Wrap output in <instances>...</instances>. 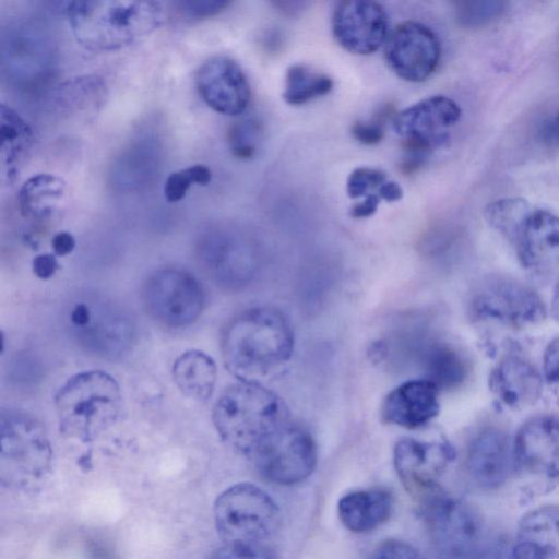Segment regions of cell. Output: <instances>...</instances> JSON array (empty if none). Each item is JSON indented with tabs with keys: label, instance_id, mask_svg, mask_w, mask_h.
<instances>
[{
	"label": "cell",
	"instance_id": "obj_1",
	"mask_svg": "<svg viewBox=\"0 0 559 559\" xmlns=\"http://www.w3.org/2000/svg\"><path fill=\"white\" fill-rule=\"evenodd\" d=\"M294 350V333L285 316L267 307L234 318L222 338L226 368L240 382L262 384L280 371Z\"/></svg>",
	"mask_w": 559,
	"mask_h": 559
},
{
	"label": "cell",
	"instance_id": "obj_2",
	"mask_svg": "<svg viewBox=\"0 0 559 559\" xmlns=\"http://www.w3.org/2000/svg\"><path fill=\"white\" fill-rule=\"evenodd\" d=\"M64 10L76 40L93 51L130 46L163 22V7L156 1H72Z\"/></svg>",
	"mask_w": 559,
	"mask_h": 559
},
{
	"label": "cell",
	"instance_id": "obj_3",
	"mask_svg": "<svg viewBox=\"0 0 559 559\" xmlns=\"http://www.w3.org/2000/svg\"><path fill=\"white\" fill-rule=\"evenodd\" d=\"M288 421L282 399L257 383L229 386L213 409V423L223 441L249 457Z\"/></svg>",
	"mask_w": 559,
	"mask_h": 559
},
{
	"label": "cell",
	"instance_id": "obj_4",
	"mask_svg": "<svg viewBox=\"0 0 559 559\" xmlns=\"http://www.w3.org/2000/svg\"><path fill=\"white\" fill-rule=\"evenodd\" d=\"M55 406L60 430L84 441L118 417L121 393L117 381L100 370L78 373L59 389Z\"/></svg>",
	"mask_w": 559,
	"mask_h": 559
},
{
	"label": "cell",
	"instance_id": "obj_5",
	"mask_svg": "<svg viewBox=\"0 0 559 559\" xmlns=\"http://www.w3.org/2000/svg\"><path fill=\"white\" fill-rule=\"evenodd\" d=\"M214 522L227 545H263L281 524V511L273 498L250 483L225 489L215 500Z\"/></svg>",
	"mask_w": 559,
	"mask_h": 559
},
{
	"label": "cell",
	"instance_id": "obj_6",
	"mask_svg": "<svg viewBox=\"0 0 559 559\" xmlns=\"http://www.w3.org/2000/svg\"><path fill=\"white\" fill-rule=\"evenodd\" d=\"M423 501V516L438 559H467L480 540L483 524L467 502L436 490Z\"/></svg>",
	"mask_w": 559,
	"mask_h": 559
},
{
	"label": "cell",
	"instance_id": "obj_7",
	"mask_svg": "<svg viewBox=\"0 0 559 559\" xmlns=\"http://www.w3.org/2000/svg\"><path fill=\"white\" fill-rule=\"evenodd\" d=\"M0 431L2 475L9 473L14 481L41 477L51 461L44 426L24 412L2 409Z\"/></svg>",
	"mask_w": 559,
	"mask_h": 559
},
{
	"label": "cell",
	"instance_id": "obj_8",
	"mask_svg": "<svg viewBox=\"0 0 559 559\" xmlns=\"http://www.w3.org/2000/svg\"><path fill=\"white\" fill-rule=\"evenodd\" d=\"M459 104L444 95L427 97L393 116L392 126L411 155L424 157L443 146L459 122Z\"/></svg>",
	"mask_w": 559,
	"mask_h": 559
},
{
	"label": "cell",
	"instance_id": "obj_9",
	"mask_svg": "<svg viewBox=\"0 0 559 559\" xmlns=\"http://www.w3.org/2000/svg\"><path fill=\"white\" fill-rule=\"evenodd\" d=\"M251 459L269 481L292 486L312 474L317 465V447L307 430L288 421Z\"/></svg>",
	"mask_w": 559,
	"mask_h": 559
},
{
	"label": "cell",
	"instance_id": "obj_10",
	"mask_svg": "<svg viewBox=\"0 0 559 559\" xmlns=\"http://www.w3.org/2000/svg\"><path fill=\"white\" fill-rule=\"evenodd\" d=\"M474 316L512 329H524L542 322L546 308L530 287L510 278H491L475 294Z\"/></svg>",
	"mask_w": 559,
	"mask_h": 559
},
{
	"label": "cell",
	"instance_id": "obj_11",
	"mask_svg": "<svg viewBox=\"0 0 559 559\" xmlns=\"http://www.w3.org/2000/svg\"><path fill=\"white\" fill-rule=\"evenodd\" d=\"M150 313L170 328H182L193 323L203 309V292L198 281L189 273L165 269L154 273L144 289Z\"/></svg>",
	"mask_w": 559,
	"mask_h": 559
},
{
	"label": "cell",
	"instance_id": "obj_12",
	"mask_svg": "<svg viewBox=\"0 0 559 559\" xmlns=\"http://www.w3.org/2000/svg\"><path fill=\"white\" fill-rule=\"evenodd\" d=\"M384 57L389 68L402 80L424 82L436 71L441 46L435 32L419 22L406 21L388 35Z\"/></svg>",
	"mask_w": 559,
	"mask_h": 559
},
{
	"label": "cell",
	"instance_id": "obj_13",
	"mask_svg": "<svg viewBox=\"0 0 559 559\" xmlns=\"http://www.w3.org/2000/svg\"><path fill=\"white\" fill-rule=\"evenodd\" d=\"M454 459V448L444 440L403 438L395 444L393 454L394 467L402 485L420 500L438 489V480Z\"/></svg>",
	"mask_w": 559,
	"mask_h": 559
},
{
	"label": "cell",
	"instance_id": "obj_14",
	"mask_svg": "<svg viewBox=\"0 0 559 559\" xmlns=\"http://www.w3.org/2000/svg\"><path fill=\"white\" fill-rule=\"evenodd\" d=\"M198 259L209 276L227 288L247 285L257 272L251 247L227 230L215 229L203 235L198 245Z\"/></svg>",
	"mask_w": 559,
	"mask_h": 559
},
{
	"label": "cell",
	"instance_id": "obj_15",
	"mask_svg": "<svg viewBox=\"0 0 559 559\" xmlns=\"http://www.w3.org/2000/svg\"><path fill=\"white\" fill-rule=\"evenodd\" d=\"M385 10L374 1L340 2L333 12L332 29L337 44L355 55L377 51L388 38Z\"/></svg>",
	"mask_w": 559,
	"mask_h": 559
},
{
	"label": "cell",
	"instance_id": "obj_16",
	"mask_svg": "<svg viewBox=\"0 0 559 559\" xmlns=\"http://www.w3.org/2000/svg\"><path fill=\"white\" fill-rule=\"evenodd\" d=\"M197 90L214 111L226 116L242 114L251 97L241 67L225 56H215L201 64L195 74Z\"/></svg>",
	"mask_w": 559,
	"mask_h": 559
},
{
	"label": "cell",
	"instance_id": "obj_17",
	"mask_svg": "<svg viewBox=\"0 0 559 559\" xmlns=\"http://www.w3.org/2000/svg\"><path fill=\"white\" fill-rule=\"evenodd\" d=\"M515 467L547 480L559 479V419L536 416L521 426L513 439Z\"/></svg>",
	"mask_w": 559,
	"mask_h": 559
},
{
	"label": "cell",
	"instance_id": "obj_18",
	"mask_svg": "<svg viewBox=\"0 0 559 559\" xmlns=\"http://www.w3.org/2000/svg\"><path fill=\"white\" fill-rule=\"evenodd\" d=\"M90 318L73 329L79 343L88 352L106 358L124 354L134 338L131 318L117 306L106 301H88Z\"/></svg>",
	"mask_w": 559,
	"mask_h": 559
},
{
	"label": "cell",
	"instance_id": "obj_19",
	"mask_svg": "<svg viewBox=\"0 0 559 559\" xmlns=\"http://www.w3.org/2000/svg\"><path fill=\"white\" fill-rule=\"evenodd\" d=\"M512 240L525 269L544 273L559 265V216L554 213L533 206Z\"/></svg>",
	"mask_w": 559,
	"mask_h": 559
},
{
	"label": "cell",
	"instance_id": "obj_20",
	"mask_svg": "<svg viewBox=\"0 0 559 559\" xmlns=\"http://www.w3.org/2000/svg\"><path fill=\"white\" fill-rule=\"evenodd\" d=\"M466 465L472 479L479 487H501L516 468L513 441L499 429L483 430L468 445Z\"/></svg>",
	"mask_w": 559,
	"mask_h": 559
},
{
	"label": "cell",
	"instance_id": "obj_21",
	"mask_svg": "<svg viewBox=\"0 0 559 559\" xmlns=\"http://www.w3.org/2000/svg\"><path fill=\"white\" fill-rule=\"evenodd\" d=\"M493 395L511 409L532 406L540 397L543 382L538 370L519 355L502 357L489 376Z\"/></svg>",
	"mask_w": 559,
	"mask_h": 559
},
{
	"label": "cell",
	"instance_id": "obj_22",
	"mask_svg": "<svg viewBox=\"0 0 559 559\" xmlns=\"http://www.w3.org/2000/svg\"><path fill=\"white\" fill-rule=\"evenodd\" d=\"M438 392L439 389L427 379L406 381L388 394L382 416L403 428L424 427L439 413Z\"/></svg>",
	"mask_w": 559,
	"mask_h": 559
},
{
	"label": "cell",
	"instance_id": "obj_23",
	"mask_svg": "<svg viewBox=\"0 0 559 559\" xmlns=\"http://www.w3.org/2000/svg\"><path fill=\"white\" fill-rule=\"evenodd\" d=\"M512 550L515 559H559V504H544L523 514Z\"/></svg>",
	"mask_w": 559,
	"mask_h": 559
},
{
	"label": "cell",
	"instance_id": "obj_24",
	"mask_svg": "<svg viewBox=\"0 0 559 559\" xmlns=\"http://www.w3.org/2000/svg\"><path fill=\"white\" fill-rule=\"evenodd\" d=\"M393 504V496L386 489L355 490L338 500L337 513L348 531L361 534L385 523L392 514Z\"/></svg>",
	"mask_w": 559,
	"mask_h": 559
},
{
	"label": "cell",
	"instance_id": "obj_25",
	"mask_svg": "<svg viewBox=\"0 0 559 559\" xmlns=\"http://www.w3.org/2000/svg\"><path fill=\"white\" fill-rule=\"evenodd\" d=\"M216 366L203 352L188 350L174 362L173 377L180 391L197 401L207 400L215 386Z\"/></svg>",
	"mask_w": 559,
	"mask_h": 559
},
{
	"label": "cell",
	"instance_id": "obj_26",
	"mask_svg": "<svg viewBox=\"0 0 559 559\" xmlns=\"http://www.w3.org/2000/svg\"><path fill=\"white\" fill-rule=\"evenodd\" d=\"M0 140L2 174L13 180L33 144V132L12 108L1 105Z\"/></svg>",
	"mask_w": 559,
	"mask_h": 559
},
{
	"label": "cell",
	"instance_id": "obj_27",
	"mask_svg": "<svg viewBox=\"0 0 559 559\" xmlns=\"http://www.w3.org/2000/svg\"><path fill=\"white\" fill-rule=\"evenodd\" d=\"M66 192V182L56 175L38 174L22 186L19 204L24 216L44 218L49 216L61 203Z\"/></svg>",
	"mask_w": 559,
	"mask_h": 559
},
{
	"label": "cell",
	"instance_id": "obj_28",
	"mask_svg": "<svg viewBox=\"0 0 559 559\" xmlns=\"http://www.w3.org/2000/svg\"><path fill=\"white\" fill-rule=\"evenodd\" d=\"M332 88L333 81L329 75L297 63L287 69L283 98L287 104L298 106L329 94Z\"/></svg>",
	"mask_w": 559,
	"mask_h": 559
},
{
	"label": "cell",
	"instance_id": "obj_29",
	"mask_svg": "<svg viewBox=\"0 0 559 559\" xmlns=\"http://www.w3.org/2000/svg\"><path fill=\"white\" fill-rule=\"evenodd\" d=\"M424 369L427 380L438 389L453 388L460 384L466 374L461 355L450 345L431 344L424 353Z\"/></svg>",
	"mask_w": 559,
	"mask_h": 559
},
{
	"label": "cell",
	"instance_id": "obj_30",
	"mask_svg": "<svg viewBox=\"0 0 559 559\" xmlns=\"http://www.w3.org/2000/svg\"><path fill=\"white\" fill-rule=\"evenodd\" d=\"M532 207V204L524 199L503 198L486 206L485 217L491 227L512 240L518 227Z\"/></svg>",
	"mask_w": 559,
	"mask_h": 559
},
{
	"label": "cell",
	"instance_id": "obj_31",
	"mask_svg": "<svg viewBox=\"0 0 559 559\" xmlns=\"http://www.w3.org/2000/svg\"><path fill=\"white\" fill-rule=\"evenodd\" d=\"M261 126L254 119L241 120L235 123L228 132V142L234 156L239 159H250L255 155Z\"/></svg>",
	"mask_w": 559,
	"mask_h": 559
},
{
	"label": "cell",
	"instance_id": "obj_32",
	"mask_svg": "<svg viewBox=\"0 0 559 559\" xmlns=\"http://www.w3.org/2000/svg\"><path fill=\"white\" fill-rule=\"evenodd\" d=\"M388 180L383 170L371 167H358L354 169L346 180V193L352 199H358L371 194Z\"/></svg>",
	"mask_w": 559,
	"mask_h": 559
},
{
	"label": "cell",
	"instance_id": "obj_33",
	"mask_svg": "<svg viewBox=\"0 0 559 559\" xmlns=\"http://www.w3.org/2000/svg\"><path fill=\"white\" fill-rule=\"evenodd\" d=\"M392 111L393 107L391 105H384L379 109L373 120L355 122L350 130L354 139L365 145L380 143L384 134V121L391 116Z\"/></svg>",
	"mask_w": 559,
	"mask_h": 559
},
{
	"label": "cell",
	"instance_id": "obj_34",
	"mask_svg": "<svg viewBox=\"0 0 559 559\" xmlns=\"http://www.w3.org/2000/svg\"><path fill=\"white\" fill-rule=\"evenodd\" d=\"M207 559H275V557L264 545L225 544Z\"/></svg>",
	"mask_w": 559,
	"mask_h": 559
},
{
	"label": "cell",
	"instance_id": "obj_35",
	"mask_svg": "<svg viewBox=\"0 0 559 559\" xmlns=\"http://www.w3.org/2000/svg\"><path fill=\"white\" fill-rule=\"evenodd\" d=\"M369 559H423V557L408 543L390 539L380 544Z\"/></svg>",
	"mask_w": 559,
	"mask_h": 559
},
{
	"label": "cell",
	"instance_id": "obj_36",
	"mask_svg": "<svg viewBox=\"0 0 559 559\" xmlns=\"http://www.w3.org/2000/svg\"><path fill=\"white\" fill-rule=\"evenodd\" d=\"M191 185L193 180L188 168L171 173L165 181V199L170 203L182 200Z\"/></svg>",
	"mask_w": 559,
	"mask_h": 559
},
{
	"label": "cell",
	"instance_id": "obj_37",
	"mask_svg": "<svg viewBox=\"0 0 559 559\" xmlns=\"http://www.w3.org/2000/svg\"><path fill=\"white\" fill-rule=\"evenodd\" d=\"M179 9L190 17H206L218 14L229 4V1L205 0V1H181L177 3Z\"/></svg>",
	"mask_w": 559,
	"mask_h": 559
},
{
	"label": "cell",
	"instance_id": "obj_38",
	"mask_svg": "<svg viewBox=\"0 0 559 559\" xmlns=\"http://www.w3.org/2000/svg\"><path fill=\"white\" fill-rule=\"evenodd\" d=\"M544 373L550 383L559 386V337L552 340L545 350Z\"/></svg>",
	"mask_w": 559,
	"mask_h": 559
},
{
	"label": "cell",
	"instance_id": "obj_39",
	"mask_svg": "<svg viewBox=\"0 0 559 559\" xmlns=\"http://www.w3.org/2000/svg\"><path fill=\"white\" fill-rule=\"evenodd\" d=\"M474 559H515L512 550V544L504 540H498L485 547Z\"/></svg>",
	"mask_w": 559,
	"mask_h": 559
},
{
	"label": "cell",
	"instance_id": "obj_40",
	"mask_svg": "<svg viewBox=\"0 0 559 559\" xmlns=\"http://www.w3.org/2000/svg\"><path fill=\"white\" fill-rule=\"evenodd\" d=\"M59 269V263L55 255L50 253H44L37 255L33 260L34 274L43 280L51 277Z\"/></svg>",
	"mask_w": 559,
	"mask_h": 559
},
{
	"label": "cell",
	"instance_id": "obj_41",
	"mask_svg": "<svg viewBox=\"0 0 559 559\" xmlns=\"http://www.w3.org/2000/svg\"><path fill=\"white\" fill-rule=\"evenodd\" d=\"M378 193H371L365 197L362 201L355 203L350 209V216L355 218H366L372 216L380 203Z\"/></svg>",
	"mask_w": 559,
	"mask_h": 559
},
{
	"label": "cell",
	"instance_id": "obj_42",
	"mask_svg": "<svg viewBox=\"0 0 559 559\" xmlns=\"http://www.w3.org/2000/svg\"><path fill=\"white\" fill-rule=\"evenodd\" d=\"M51 246L57 255L63 257L73 251L75 239L70 233L60 231L53 236Z\"/></svg>",
	"mask_w": 559,
	"mask_h": 559
},
{
	"label": "cell",
	"instance_id": "obj_43",
	"mask_svg": "<svg viewBox=\"0 0 559 559\" xmlns=\"http://www.w3.org/2000/svg\"><path fill=\"white\" fill-rule=\"evenodd\" d=\"M378 195L381 200H385L386 202H396L403 198V189L397 182L386 180L378 189Z\"/></svg>",
	"mask_w": 559,
	"mask_h": 559
},
{
	"label": "cell",
	"instance_id": "obj_44",
	"mask_svg": "<svg viewBox=\"0 0 559 559\" xmlns=\"http://www.w3.org/2000/svg\"><path fill=\"white\" fill-rule=\"evenodd\" d=\"M188 170L192 177L193 183L206 186L212 180V171L211 169L202 164H195L188 167Z\"/></svg>",
	"mask_w": 559,
	"mask_h": 559
},
{
	"label": "cell",
	"instance_id": "obj_45",
	"mask_svg": "<svg viewBox=\"0 0 559 559\" xmlns=\"http://www.w3.org/2000/svg\"><path fill=\"white\" fill-rule=\"evenodd\" d=\"M385 356H386V347L384 344H382L381 342H378L377 344H373L371 346L370 358L373 361L379 362Z\"/></svg>",
	"mask_w": 559,
	"mask_h": 559
},
{
	"label": "cell",
	"instance_id": "obj_46",
	"mask_svg": "<svg viewBox=\"0 0 559 559\" xmlns=\"http://www.w3.org/2000/svg\"><path fill=\"white\" fill-rule=\"evenodd\" d=\"M551 316L559 320V278L554 288V294L551 298V307H550Z\"/></svg>",
	"mask_w": 559,
	"mask_h": 559
},
{
	"label": "cell",
	"instance_id": "obj_47",
	"mask_svg": "<svg viewBox=\"0 0 559 559\" xmlns=\"http://www.w3.org/2000/svg\"><path fill=\"white\" fill-rule=\"evenodd\" d=\"M555 135L559 139V114L554 123Z\"/></svg>",
	"mask_w": 559,
	"mask_h": 559
}]
</instances>
